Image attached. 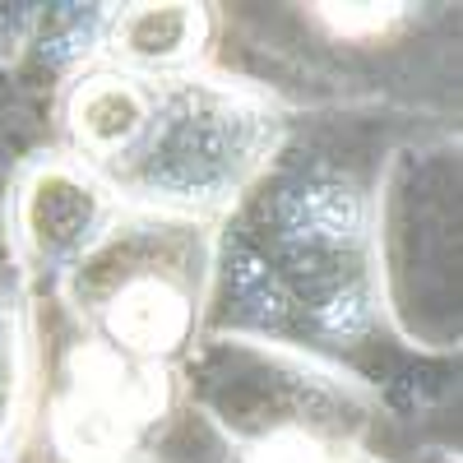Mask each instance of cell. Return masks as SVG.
I'll return each instance as SVG.
<instances>
[{
  "instance_id": "6da1fadb",
  "label": "cell",
  "mask_w": 463,
  "mask_h": 463,
  "mask_svg": "<svg viewBox=\"0 0 463 463\" xmlns=\"http://www.w3.org/2000/svg\"><path fill=\"white\" fill-rule=\"evenodd\" d=\"M209 329L255 334L357 366L375 338H399L384 269L380 176L297 144L218 222ZM362 371V366H357Z\"/></svg>"
},
{
  "instance_id": "7a4b0ae2",
  "label": "cell",
  "mask_w": 463,
  "mask_h": 463,
  "mask_svg": "<svg viewBox=\"0 0 463 463\" xmlns=\"http://www.w3.org/2000/svg\"><path fill=\"white\" fill-rule=\"evenodd\" d=\"M218 440L241 463H380V384L306 347L204 329L176 371Z\"/></svg>"
},
{
  "instance_id": "3957f363",
  "label": "cell",
  "mask_w": 463,
  "mask_h": 463,
  "mask_svg": "<svg viewBox=\"0 0 463 463\" xmlns=\"http://www.w3.org/2000/svg\"><path fill=\"white\" fill-rule=\"evenodd\" d=\"M292 130L283 93L222 65L153 80L144 135L107 185L126 209L222 222L274 167Z\"/></svg>"
},
{
  "instance_id": "277c9868",
  "label": "cell",
  "mask_w": 463,
  "mask_h": 463,
  "mask_svg": "<svg viewBox=\"0 0 463 463\" xmlns=\"http://www.w3.org/2000/svg\"><path fill=\"white\" fill-rule=\"evenodd\" d=\"M218 222L121 209L98 246L47 292L70 338L144 371H181L209 329Z\"/></svg>"
},
{
  "instance_id": "5b68a950",
  "label": "cell",
  "mask_w": 463,
  "mask_h": 463,
  "mask_svg": "<svg viewBox=\"0 0 463 463\" xmlns=\"http://www.w3.org/2000/svg\"><path fill=\"white\" fill-rule=\"evenodd\" d=\"M176 371H144L70 338L65 357L43 371L24 436L65 463H121L148 449V431L176 408Z\"/></svg>"
},
{
  "instance_id": "8992f818",
  "label": "cell",
  "mask_w": 463,
  "mask_h": 463,
  "mask_svg": "<svg viewBox=\"0 0 463 463\" xmlns=\"http://www.w3.org/2000/svg\"><path fill=\"white\" fill-rule=\"evenodd\" d=\"M126 204L116 190L61 144L33 148L5 181L0 232H5V269L37 297L52 292Z\"/></svg>"
},
{
  "instance_id": "52a82bcc",
  "label": "cell",
  "mask_w": 463,
  "mask_h": 463,
  "mask_svg": "<svg viewBox=\"0 0 463 463\" xmlns=\"http://www.w3.org/2000/svg\"><path fill=\"white\" fill-rule=\"evenodd\" d=\"M148 102L153 80L111 65H84L56 84V144L107 181L144 135Z\"/></svg>"
},
{
  "instance_id": "ba28073f",
  "label": "cell",
  "mask_w": 463,
  "mask_h": 463,
  "mask_svg": "<svg viewBox=\"0 0 463 463\" xmlns=\"http://www.w3.org/2000/svg\"><path fill=\"white\" fill-rule=\"evenodd\" d=\"M218 5H111L98 65L139 74V80H176V74L213 65Z\"/></svg>"
},
{
  "instance_id": "9c48e42d",
  "label": "cell",
  "mask_w": 463,
  "mask_h": 463,
  "mask_svg": "<svg viewBox=\"0 0 463 463\" xmlns=\"http://www.w3.org/2000/svg\"><path fill=\"white\" fill-rule=\"evenodd\" d=\"M43 384V343H37V297L0 269V463H5L33 417Z\"/></svg>"
},
{
  "instance_id": "30bf717a",
  "label": "cell",
  "mask_w": 463,
  "mask_h": 463,
  "mask_svg": "<svg viewBox=\"0 0 463 463\" xmlns=\"http://www.w3.org/2000/svg\"><path fill=\"white\" fill-rule=\"evenodd\" d=\"M417 5H306L316 28H325L338 43H380L412 24Z\"/></svg>"
},
{
  "instance_id": "8fae6325",
  "label": "cell",
  "mask_w": 463,
  "mask_h": 463,
  "mask_svg": "<svg viewBox=\"0 0 463 463\" xmlns=\"http://www.w3.org/2000/svg\"><path fill=\"white\" fill-rule=\"evenodd\" d=\"M37 24H43V5H0V70H14L33 52Z\"/></svg>"
},
{
  "instance_id": "7c38bea8",
  "label": "cell",
  "mask_w": 463,
  "mask_h": 463,
  "mask_svg": "<svg viewBox=\"0 0 463 463\" xmlns=\"http://www.w3.org/2000/svg\"><path fill=\"white\" fill-rule=\"evenodd\" d=\"M5 463H65V458H56V454H47L43 445H37L33 436H19V445H14V454L5 458ZM121 463H167L158 449H139V454H130V458H121Z\"/></svg>"
}]
</instances>
